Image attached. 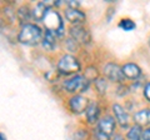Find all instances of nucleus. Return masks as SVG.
Masks as SVG:
<instances>
[{
  "label": "nucleus",
  "mask_w": 150,
  "mask_h": 140,
  "mask_svg": "<svg viewBox=\"0 0 150 140\" xmlns=\"http://www.w3.org/2000/svg\"><path fill=\"white\" fill-rule=\"evenodd\" d=\"M43 36H44V33L39 26L36 24L28 23V24L21 26V29L18 34V41L24 45L34 46L41 43Z\"/></svg>",
  "instance_id": "1"
},
{
  "label": "nucleus",
  "mask_w": 150,
  "mask_h": 140,
  "mask_svg": "<svg viewBox=\"0 0 150 140\" xmlns=\"http://www.w3.org/2000/svg\"><path fill=\"white\" fill-rule=\"evenodd\" d=\"M116 128V121L110 115H105L101 118L96 124V128L94 130V138L95 140H111L114 136Z\"/></svg>",
  "instance_id": "2"
},
{
  "label": "nucleus",
  "mask_w": 150,
  "mask_h": 140,
  "mask_svg": "<svg viewBox=\"0 0 150 140\" xmlns=\"http://www.w3.org/2000/svg\"><path fill=\"white\" fill-rule=\"evenodd\" d=\"M43 21L45 24L46 30L54 33L56 36H63L64 35L65 26H64L62 16H60V14L56 10H54V9H49L48 13L45 14V18H44Z\"/></svg>",
  "instance_id": "3"
},
{
  "label": "nucleus",
  "mask_w": 150,
  "mask_h": 140,
  "mask_svg": "<svg viewBox=\"0 0 150 140\" xmlns=\"http://www.w3.org/2000/svg\"><path fill=\"white\" fill-rule=\"evenodd\" d=\"M56 69H58V71L62 75H73V74H76L80 71L81 65H80V62L74 55L67 54V55H63L59 59Z\"/></svg>",
  "instance_id": "4"
},
{
  "label": "nucleus",
  "mask_w": 150,
  "mask_h": 140,
  "mask_svg": "<svg viewBox=\"0 0 150 140\" xmlns=\"http://www.w3.org/2000/svg\"><path fill=\"white\" fill-rule=\"evenodd\" d=\"M89 85H90V81L84 75H75L64 83L65 90L70 93V94H75V95H79L80 93L88 90Z\"/></svg>",
  "instance_id": "5"
},
{
  "label": "nucleus",
  "mask_w": 150,
  "mask_h": 140,
  "mask_svg": "<svg viewBox=\"0 0 150 140\" xmlns=\"http://www.w3.org/2000/svg\"><path fill=\"white\" fill-rule=\"evenodd\" d=\"M70 38L76 44L89 45L91 43V34L84 25H73L70 28Z\"/></svg>",
  "instance_id": "6"
},
{
  "label": "nucleus",
  "mask_w": 150,
  "mask_h": 140,
  "mask_svg": "<svg viewBox=\"0 0 150 140\" xmlns=\"http://www.w3.org/2000/svg\"><path fill=\"white\" fill-rule=\"evenodd\" d=\"M104 75L109 79V80L114 81V83H119L121 84L124 81V74L123 70H121V66H119L118 64L115 63H108L104 66Z\"/></svg>",
  "instance_id": "7"
},
{
  "label": "nucleus",
  "mask_w": 150,
  "mask_h": 140,
  "mask_svg": "<svg viewBox=\"0 0 150 140\" xmlns=\"http://www.w3.org/2000/svg\"><path fill=\"white\" fill-rule=\"evenodd\" d=\"M89 101L85 96L83 95H74L69 100V108L74 114H83L86 111V108L89 105Z\"/></svg>",
  "instance_id": "8"
},
{
  "label": "nucleus",
  "mask_w": 150,
  "mask_h": 140,
  "mask_svg": "<svg viewBox=\"0 0 150 140\" xmlns=\"http://www.w3.org/2000/svg\"><path fill=\"white\" fill-rule=\"evenodd\" d=\"M112 111H114L116 123L123 129H128L130 125V120H129V114L126 113V110L120 104H112Z\"/></svg>",
  "instance_id": "9"
},
{
  "label": "nucleus",
  "mask_w": 150,
  "mask_h": 140,
  "mask_svg": "<svg viewBox=\"0 0 150 140\" xmlns=\"http://www.w3.org/2000/svg\"><path fill=\"white\" fill-rule=\"evenodd\" d=\"M65 19L70 21L73 25H83V23L86 20V15L79 9H70L65 10Z\"/></svg>",
  "instance_id": "10"
},
{
  "label": "nucleus",
  "mask_w": 150,
  "mask_h": 140,
  "mask_svg": "<svg viewBox=\"0 0 150 140\" xmlns=\"http://www.w3.org/2000/svg\"><path fill=\"white\" fill-rule=\"evenodd\" d=\"M85 116H86V121L89 124H98L99 121V116H100V106L96 101H90L86 108L85 111Z\"/></svg>",
  "instance_id": "11"
},
{
  "label": "nucleus",
  "mask_w": 150,
  "mask_h": 140,
  "mask_svg": "<svg viewBox=\"0 0 150 140\" xmlns=\"http://www.w3.org/2000/svg\"><path fill=\"white\" fill-rule=\"evenodd\" d=\"M51 5H54V4H49L45 1L38 3L35 8L31 10V19H34L35 21H43L45 14L48 13L49 9H51Z\"/></svg>",
  "instance_id": "12"
},
{
  "label": "nucleus",
  "mask_w": 150,
  "mask_h": 140,
  "mask_svg": "<svg viewBox=\"0 0 150 140\" xmlns=\"http://www.w3.org/2000/svg\"><path fill=\"white\" fill-rule=\"evenodd\" d=\"M121 70H123L124 76L128 78V79L137 80L138 78L142 76V69L134 63H128V64L123 65V66H121Z\"/></svg>",
  "instance_id": "13"
},
{
  "label": "nucleus",
  "mask_w": 150,
  "mask_h": 140,
  "mask_svg": "<svg viewBox=\"0 0 150 140\" xmlns=\"http://www.w3.org/2000/svg\"><path fill=\"white\" fill-rule=\"evenodd\" d=\"M134 121L139 127H149L150 125V109H143L134 114Z\"/></svg>",
  "instance_id": "14"
},
{
  "label": "nucleus",
  "mask_w": 150,
  "mask_h": 140,
  "mask_svg": "<svg viewBox=\"0 0 150 140\" xmlns=\"http://www.w3.org/2000/svg\"><path fill=\"white\" fill-rule=\"evenodd\" d=\"M41 44H43V46L46 50H53L56 46V35L49 30H45Z\"/></svg>",
  "instance_id": "15"
},
{
  "label": "nucleus",
  "mask_w": 150,
  "mask_h": 140,
  "mask_svg": "<svg viewBox=\"0 0 150 140\" xmlns=\"http://www.w3.org/2000/svg\"><path fill=\"white\" fill-rule=\"evenodd\" d=\"M16 16H18V20L23 23V25H25V24H28V21L31 19V10L28 5H23L18 9Z\"/></svg>",
  "instance_id": "16"
},
{
  "label": "nucleus",
  "mask_w": 150,
  "mask_h": 140,
  "mask_svg": "<svg viewBox=\"0 0 150 140\" xmlns=\"http://www.w3.org/2000/svg\"><path fill=\"white\" fill-rule=\"evenodd\" d=\"M126 140H143V128L134 124L126 133Z\"/></svg>",
  "instance_id": "17"
},
{
  "label": "nucleus",
  "mask_w": 150,
  "mask_h": 140,
  "mask_svg": "<svg viewBox=\"0 0 150 140\" xmlns=\"http://www.w3.org/2000/svg\"><path fill=\"white\" fill-rule=\"evenodd\" d=\"M119 28L123 29L124 31H131L137 28V24H135L131 19H123L119 23Z\"/></svg>",
  "instance_id": "18"
},
{
  "label": "nucleus",
  "mask_w": 150,
  "mask_h": 140,
  "mask_svg": "<svg viewBox=\"0 0 150 140\" xmlns=\"http://www.w3.org/2000/svg\"><path fill=\"white\" fill-rule=\"evenodd\" d=\"M95 86L98 91L100 93V94H105L106 93V89H108V85H106V81L105 79H101V78H98L95 80Z\"/></svg>",
  "instance_id": "19"
},
{
  "label": "nucleus",
  "mask_w": 150,
  "mask_h": 140,
  "mask_svg": "<svg viewBox=\"0 0 150 140\" xmlns=\"http://www.w3.org/2000/svg\"><path fill=\"white\" fill-rule=\"evenodd\" d=\"M143 140H150V125L143 129Z\"/></svg>",
  "instance_id": "20"
},
{
  "label": "nucleus",
  "mask_w": 150,
  "mask_h": 140,
  "mask_svg": "<svg viewBox=\"0 0 150 140\" xmlns=\"http://www.w3.org/2000/svg\"><path fill=\"white\" fill-rule=\"evenodd\" d=\"M144 96L146 98L148 101H150V83H148L144 88Z\"/></svg>",
  "instance_id": "21"
},
{
  "label": "nucleus",
  "mask_w": 150,
  "mask_h": 140,
  "mask_svg": "<svg viewBox=\"0 0 150 140\" xmlns=\"http://www.w3.org/2000/svg\"><path fill=\"white\" fill-rule=\"evenodd\" d=\"M67 5H68V8H70V9H78L79 6H80V3L70 0V1H67Z\"/></svg>",
  "instance_id": "22"
},
{
  "label": "nucleus",
  "mask_w": 150,
  "mask_h": 140,
  "mask_svg": "<svg viewBox=\"0 0 150 140\" xmlns=\"http://www.w3.org/2000/svg\"><path fill=\"white\" fill-rule=\"evenodd\" d=\"M111 140H126L125 138H123L121 135H115V136H112Z\"/></svg>",
  "instance_id": "23"
},
{
  "label": "nucleus",
  "mask_w": 150,
  "mask_h": 140,
  "mask_svg": "<svg viewBox=\"0 0 150 140\" xmlns=\"http://www.w3.org/2000/svg\"><path fill=\"white\" fill-rule=\"evenodd\" d=\"M0 140H8L6 136H5V134H3L1 132H0Z\"/></svg>",
  "instance_id": "24"
},
{
  "label": "nucleus",
  "mask_w": 150,
  "mask_h": 140,
  "mask_svg": "<svg viewBox=\"0 0 150 140\" xmlns=\"http://www.w3.org/2000/svg\"><path fill=\"white\" fill-rule=\"evenodd\" d=\"M149 45H150V38H149Z\"/></svg>",
  "instance_id": "25"
}]
</instances>
